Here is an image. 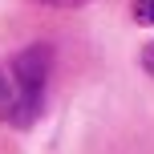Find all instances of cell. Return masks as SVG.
Returning a JSON list of instances; mask_svg holds the SVG:
<instances>
[{
	"label": "cell",
	"mask_w": 154,
	"mask_h": 154,
	"mask_svg": "<svg viewBox=\"0 0 154 154\" xmlns=\"http://www.w3.org/2000/svg\"><path fill=\"white\" fill-rule=\"evenodd\" d=\"M134 20L138 24H154V0H134Z\"/></svg>",
	"instance_id": "cell-2"
},
{
	"label": "cell",
	"mask_w": 154,
	"mask_h": 154,
	"mask_svg": "<svg viewBox=\"0 0 154 154\" xmlns=\"http://www.w3.org/2000/svg\"><path fill=\"white\" fill-rule=\"evenodd\" d=\"M53 73V49L29 45L16 57L0 61V122L29 130L45 114V89Z\"/></svg>",
	"instance_id": "cell-1"
},
{
	"label": "cell",
	"mask_w": 154,
	"mask_h": 154,
	"mask_svg": "<svg viewBox=\"0 0 154 154\" xmlns=\"http://www.w3.org/2000/svg\"><path fill=\"white\" fill-rule=\"evenodd\" d=\"M37 4H49V8H77V4H89V0H37Z\"/></svg>",
	"instance_id": "cell-3"
},
{
	"label": "cell",
	"mask_w": 154,
	"mask_h": 154,
	"mask_svg": "<svg viewBox=\"0 0 154 154\" xmlns=\"http://www.w3.org/2000/svg\"><path fill=\"white\" fill-rule=\"evenodd\" d=\"M142 69L154 77V45H146V49H142Z\"/></svg>",
	"instance_id": "cell-4"
}]
</instances>
